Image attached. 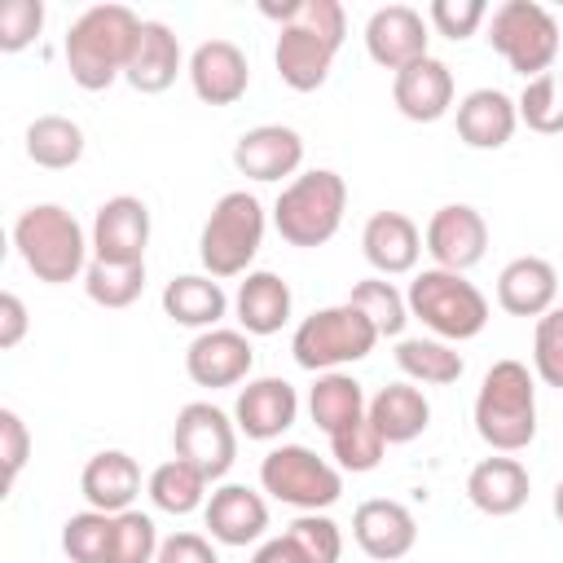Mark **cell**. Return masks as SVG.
Instances as JSON below:
<instances>
[{
	"mask_svg": "<svg viewBox=\"0 0 563 563\" xmlns=\"http://www.w3.org/2000/svg\"><path fill=\"white\" fill-rule=\"evenodd\" d=\"M260 13L282 22L273 44L277 79L290 92H317L330 79L334 53L343 48V35H347L343 4L339 0H286V4L264 0Z\"/></svg>",
	"mask_w": 563,
	"mask_h": 563,
	"instance_id": "obj_1",
	"label": "cell"
},
{
	"mask_svg": "<svg viewBox=\"0 0 563 563\" xmlns=\"http://www.w3.org/2000/svg\"><path fill=\"white\" fill-rule=\"evenodd\" d=\"M141 22L145 18H136L128 4H92V9H84L70 22L66 40H62V57H66L70 79L84 92L110 88L128 70V57H132Z\"/></svg>",
	"mask_w": 563,
	"mask_h": 563,
	"instance_id": "obj_2",
	"label": "cell"
},
{
	"mask_svg": "<svg viewBox=\"0 0 563 563\" xmlns=\"http://www.w3.org/2000/svg\"><path fill=\"white\" fill-rule=\"evenodd\" d=\"M475 431L493 453H519L537 440V374L523 361H493L475 391Z\"/></svg>",
	"mask_w": 563,
	"mask_h": 563,
	"instance_id": "obj_3",
	"label": "cell"
},
{
	"mask_svg": "<svg viewBox=\"0 0 563 563\" xmlns=\"http://www.w3.org/2000/svg\"><path fill=\"white\" fill-rule=\"evenodd\" d=\"M13 246L44 286H66L88 273V238L79 220L57 202H35L13 220Z\"/></svg>",
	"mask_w": 563,
	"mask_h": 563,
	"instance_id": "obj_4",
	"label": "cell"
},
{
	"mask_svg": "<svg viewBox=\"0 0 563 563\" xmlns=\"http://www.w3.org/2000/svg\"><path fill=\"white\" fill-rule=\"evenodd\" d=\"M264 229H268V216H264V202L246 189H229L211 216L202 220V233H198V260L207 268V277H246L260 246H264Z\"/></svg>",
	"mask_w": 563,
	"mask_h": 563,
	"instance_id": "obj_5",
	"label": "cell"
},
{
	"mask_svg": "<svg viewBox=\"0 0 563 563\" xmlns=\"http://www.w3.org/2000/svg\"><path fill=\"white\" fill-rule=\"evenodd\" d=\"M343 211H347V185L339 172L330 167H312V172H299L273 202V229L282 233V242L290 246H325L339 224H343Z\"/></svg>",
	"mask_w": 563,
	"mask_h": 563,
	"instance_id": "obj_6",
	"label": "cell"
},
{
	"mask_svg": "<svg viewBox=\"0 0 563 563\" xmlns=\"http://www.w3.org/2000/svg\"><path fill=\"white\" fill-rule=\"evenodd\" d=\"M409 317H418L435 339L444 343H466L488 325V299L475 282H466V273H449V268H422L413 273L409 290H405Z\"/></svg>",
	"mask_w": 563,
	"mask_h": 563,
	"instance_id": "obj_7",
	"label": "cell"
},
{
	"mask_svg": "<svg viewBox=\"0 0 563 563\" xmlns=\"http://www.w3.org/2000/svg\"><path fill=\"white\" fill-rule=\"evenodd\" d=\"M374 343H378V330L347 299L334 303V308H317L290 334L295 365L308 369V374H330V369L356 365V361H365L374 352Z\"/></svg>",
	"mask_w": 563,
	"mask_h": 563,
	"instance_id": "obj_8",
	"label": "cell"
},
{
	"mask_svg": "<svg viewBox=\"0 0 563 563\" xmlns=\"http://www.w3.org/2000/svg\"><path fill=\"white\" fill-rule=\"evenodd\" d=\"M260 488L273 501L312 515V510H330L343 497V471L317 457L308 444H277L260 462Z\"/></svg>",
	"mask_w": 563,
	"mask_h": 563,
	"instance_id": "obj_9",
	"label": "cell"
},
{
	"mask_svg": "<svg viewBox=\"0 0 563 563\" xmlns=\"http://www.w3.org/2000/svg\"><path fill=\"white\" fill-rule=\"evenodd\" d=\"M488 44L528 84V79H537V75H545L554 66V57H559V22L537 0H501L488 13Z\"/></svg>",
	"mask_w": 563,
	"mask_h": 563,
	"instance_id": "obj_10",
	"label": "cell"
},
{
	"mask_svg": "<svg viewBox=\"0 0 563 563\" xmlns=\"http://www.w3.org/2000/svg\"><path fill=\"white\" fill-rule=\"evenodd\" d=\"M172 457L198 466L211 484L224 479L238 457V422L211 400H189L172 422Z\"/></svg>",
	"mask_w": 563,
	"mask_h": 563,
	"instance_id": "obj_11",
	"label": "cell"
},
{
	"mask_svg": "<svg viewBox=\"0 0 563 563\" xmlns=\"http://www.w3.org/2000/svg\"><path fill=\"white\" fill-rule=\"evenodd\" d=\"M422 246L435 260V268L449 273H466L484 260L488 251V220L471 207V202H444L427 229H422Z\"/></svg>",
	"mask_w": 563,
	"mask_h": 563,
	"instance_id": "obj_12",
	"label": "cell"
},
{
	"mask_svg": "<svg viewBox=\"0 0 563 563\" xmlns=\"http://www.w3.org/2000/svg\"><path fill=\"white\" fill-rule=\"evenodd\" d=\"M92 260H110V264H145V246H150V207L132 194H114L97 207L92 216Z\"/></svg>",
	"mask_w": 563,
	"mask_h": 563,
	"instance_id": "obj_13",
	"label": "cell"
},
{
	"mask_svg": "<svg viewBox=\"0 0 563 563\" xmlns=\"http://www.w3.org/2000/svg\"><path fill=\"white\" fill-rule=\"evenodd\" d=\"M427 44H431V26L413 4H383L365 22V53L391 75L422 62Z\"/></svg>",
	"mask_w": 563,
	"mask_h": 563,
	"instance_id": "obj_14",
	"label": "cell"
},
{
	"mask_svg": "<svg viewBox=\"0 0 563 563\" xmlns=\"http://www.w3.org/2000/svg\"><path fill=\"white\" fill-rule=\"evenodd\" d=\"M255 365V347H251V334L246 330H229V325H216V330H202L194 334V343L185 347V374L198 383V387H238L246 383Z\"/></svg>",
	"mask_w": 563,
	"mask_h": 563,
	"instance_id": "obj_15",
	"label": "cell"
},
{
	"mask_svg": "<svg viewBox=\"0 0 563 563\" xmlns=\"http://www.w3.org/2000/svg\"><path fill=\"white\" fill-rule=\"evenodd\" d=\"M189 88L207 106H233L251 88V62L233 40H202L189 53Z\"/></svg>",
	"mask_w": 563,
	"mask_h": 563,
	"instance_id": "obj_16",
	"label": "cell"
},
{
	"mask_svg": "<svg viewBox=\"0 0 563 563\" xmlns=\"http://www.w3.org/2000/svg\"><path fill=\"white\" fill-rule=\"evenodd\" d=\"M295 418H299V391L277 374L246 378V387L233 400V422L246 440H277L295 427Z\"/></svg>",
	"mask_w": 563,
	"mask_h": 563,
	"instance_id": "obj_17",
	"label": "cell"
},
{
	"mask_svg": "<svg viewBox=\"0 0 563 563\" xmlns=\"http://www.w3.org/2000/svg\"><path fill=\"white\" fill-rule=\"evenodd\" d=\"M299 163H303V136L286 123H260V128L242 132L233 145V167L260 185H273L282 176L295 180Z\"/></svg>",
	"mask_w": 563,
	"mask_h": 563,
	"instance_id": "obj_18",
	"label": "cell"
},
{
	"mask_svg": "<svg viewBox=\"0 0 563 563\" xmlns=\"http://www.w3.org/2000/svg\"><path fill=\"white\" fill-rule=\"evenodd\" d=\"M202 519H207L211 541L233 545V550L255 545L268 532V501H264V493H255L246 484H220V488H211Z\"/></svg>",
	"mask_w": 563,
	"mask_h": 563,
	"instance_id": "obj_19",
	"label": "cell"
},
{
	"mask_svg": "<svg viewBox=\"0 0 563 563\" xmlns=\"http://www.w3.org/2000/svg\"><path fill=\"white\" fill-rule=\"evenodd\" d=\"M352 537H356V545H361L369 559L396 563V559H405V554L413 550V541H418V519H413L409 506H400V501H391V497H369V501H361L356 515H352Z\"/></svg>",
	"mask_w": 563,
	"mask_h": 563,
	"instance_id": "obj_20",
	"label": "cell"
},
{
	"mask_svg": "<svg viewBox=\"0 0 563 563\" xmlns=\"http://www.w3.org/2000/svg\"><path fill=\"white\" fill-rule=\"evenodd\" d=\"M528 493H532V475L519 457L510 453H493L484 462L471 466L466 475V497L479 515H493V519H506V515H519L528 506Z\"/></svg>",
	"mask_w": 563,
	"mask_h": 563,
	"instance_id": "obj_21",
	"label": "cell"
},
{
	"mask_svg": "<svg viewBox=\"0 0 563 563\" xmlns=\"http://www.w3.org/2000/svg\"><path fill=\"white\" fill-rule=\"evenodd\" d=\"M391 101L409 123H435L453 110V70L440 57H422L391 75Z\"/></svg>",
	"mask_w": 563,
	"mask_h": 563,
	"instance_id": "obj_22",
	"label": "cell"
},
{
	"mask_svg": "<svg viewBox=\"0 0 563 563\" xmlns=\"http://www.w3.org/2000/svg\"><path fill=\"white\" fill-rule=\"evenodd\" d=\"M361 251L378 277L413 273L422 255V229L405 211H374L361 229Z\"/></svg>",
	"mask_w": 563,
	"mask_h": 563,
	"instance_id": "obj_23",
	"label": "cell"
},
{
	"mask_svg": "<svg viewBox=\"0 0 563 563\" xmlns=\"http://www.w3.org/2000/svg\"><path fill=\"white\" fill-rule=\"evenodd\" d=\"M180 66H185V53H180L176 31L167 22H158V18H145L141 31H136V44H132L123 79L136 92H167L176 84Z\"/></svg>",
	"mask_w": 563,
	"mask_h": 563,
	"instance_id": "obj_24",
	"label": "cell"
},
{
	"mask_svg": "<svg viewBox=\"0 0 563 563\" xmlns=\"http://www.w3.org/2000/svg\"><path fill=\"white\" fill-rule=\"evenodd\" d=\"M79 493L92 510H106V515H123L132 510L136 493H141V466L132 453L123 449H101L84 462L79 471Z\"/></svg>",
	"mask_w": 563,
	"mask_h": 563,
	"instance_id": "obj_25",
	"label": "cell"
},
{
	"mask_svg": "<svg viewBox=\"0 0 563 563\" xmlns=\"http://www.w3.org/2000/svg\"><path fill=\"white\" fill-rule=\"evenodd\" d=\"M559 299V273L541 255H515L497 273V303L510 317H545Z\"/></svg>",
	"mask_w": 563,
	"mask_h": 563,
	"instance_id": "obj_26",
	"label": "cell"
},
{
	"mask_svg": "<svg viewBox=\"0 0 563 563\" xmlns=\"http://www.w3.org/2000/svg\"><path fill=\"white\" fill-rule=\"evenodd\" d=\"M290 308H295V295L286 286V277L268 273V268H255L238 282V295H233V312H238V325L255 339H268L277 334L286 321H290Z\"/></svg>",
	"mask_w": 563,
	"mask_h": 563,
	"instance_id": "obj_27",
	"label": "cell"
},
{
	"mask_svg": "<svg viewBox=\"0 0 563 563\" xmlns=\"http://www.w3.org/2000/svg\"><path fill=\"white\" fill-rule=\"evenodd\" d=\"M519 128L515 97L501 88H475L457 101V136L471 150H501Z\"/></svg>",
	"mask_w": 563,
	"mask_h": 563,
	"instance_id": "obj_28",
	"label": "cell"
},
{
	"mask_svg": "<svg viewBox=\"0 0 563 563\" xmlns=\"http://www.w3.org/2000/svg\"><path fill=\"white\" fill-rule=\"evenodd\" d=\"M365 418L378 427V435L387 440V444H409V440H418L427 427H431V400L422 396V387L418 383H387V387H378L374 396H369V409H365Z\"/></svg>",
	"mask_w": 563,
	"mask_h": 563,
	"instance_id": "obj_29",
	"label": "cell"
},
{
	"mask_svg": "<svg viewBox=\"0 0 563 563\" xmlns=\"http://www.w3.org/2000/svg\"><path fill=\"white\" fill-rule=\"evenodd\" d=\"M163 312L176 321V325H189V330H216L229 312V295L216 277L207 273H180L163 286Z\"/></svg>",
	"mask_w": 563,
	"mask_h": 563,
	"instance_id": "obj_30",
	"label": "cell"
},
{
	"mask_svg": "<svg viewBox=\"0 0 563 563\" xmlns=\"http://www.w3.org/2000/svg\"><path fill=\"white\" fill-rule=\"evenodd\" d=\"M365 409H369L365 387H361L352 374H343V369L317 374V383L308 387V413H312V422H317L325 435H334V431L361 422Z\"/></svg>",
	"mask_w": 563,
	"mask_h": 563,
	"instance_id": "obj_31",
	"label": "cell"
},
{
	"mask_svg": "<svg viewBox=\"0 0 563 563\" xmlns=\"http://www.w3.org/2000/svg\"><path fill=\"white\" fill-rule=\"evenodd\" d=\"M26 158L48 172H66L84 158V128L66 114H40L26 123Z\"/></svg>",
	"mask_w": 563,
	"mask_h": 563,
	"instance_id": "obj_32",
	"label": "cell"
},
{
	"mask_svg": "<svg viewBox=\"0 0 563 563\" xmlns=\"http://www.w3.org/2000/svg\"><path fill=\"white\" fill-rule=\"evenodd\" d=\"M396 365L409 383H422V387H449L466 369L462 352L453 343L435 339V334L431 339H400L396 343Z\"/></svg>",
	"mask_w": 563,
	"mask_h": 563,
	"instance_id": "obj_33",
	"label": "cell"
},
{
	"mask_svg": "<svg viewBox=\"0 0 563 563\" xmlns=\"http://www.w3.org/2000/svg\"><path fill=\"white\" fill-rule=\"evenodd\" d=\"M207 475L198 471V466H189V462H180V457H167L163 466H154L150 471V479H145V493H150V501L158 506V510H167V515H194V510H202L207 506Z\"/></svg>",
	"mask_w": 563,
	"mask_h": 563,
	"instance_id": "obj_34",
	"label": "cell"
},
{
	"mask_svg": "<svg viewBox=\"0 0 563 563\" xmlns=\"http://www.w3.org/2000/svg\"><path fill=\"white\" fill-rule=\"evenodd\" d=\"M347 303L356 308V312H365V321L378 330V339H400V330H405V321H409V303H405V295L387 282V277H365V282H356L352 286V295H347Z\"/></svg>",
	"mask_w": 563,
	"mask_h": 563,
	"instance_id": "obj_35",
	"label": "cell"
},
{
	"mask_svg": "<svg viewBox=\"0 0 563 563\" xmlns=\"http://www.w3.org/2000/svg\"><path fill=\"white\" fill-rule=\"evenodd\" d=\"M515 110H519V123H523L528 132L559 136V132H563V75L545 70V75L528 79L523 92L515 97Z\"/></svg>",
	"mask_w": 563,
	"mask_h": 563,
	"instance_id": "obj_36",
	"label": "cell"
},
{
	"mask_svg": "<svg viewBox=\"0 0 563 563\" xmlns=\"http://www.w3.org/2000/svg\"><path fill=\"white\" fill-rule=\"evenodd\" d=\"M84 290L92 303L101 308H128L141 299L145 290V264H110V260H92L84 273Z\"/></svg>",
	"mask_w": 563,
	"mask_h": 563,
	"instance_id": "obj_37",
	"label": "cell"
},
{
	"mask_svg": "<svg viewBox=\"0 0 563 563\" xmlns=\"http://www.w3.org/2000/svg\"><path fill=\"white\" fill-rule=\"evenodd\" d=\"M110 532H114V515L88 506L62 523V550L70 563H106L110 559Z\"/></svg>",
	"mask_w": 563,
	"mask_h": 563,
	"instance_id": "obj_38",
	"label": "cell"
},
{
	"mask_svg": "<svg viewBox=\"0 0 563 563\" xmlns=\"http://www.w3.org/2000/svg\"><path fill=\"white\" fill-rule=\"evenodd\" d=\"M383 453H387V440L378 435V427L369 418H361V422H352V427L330 435V457H334L339 471L365 475V471H374L383 462Z\"/></svg>",
	"mask_w": 563,
	"mask_h": 563,
	"instance_id": "obj_39",
	"label": "cell"
},
{
	"mask_svg": "<svg viewBox=\"0 0 563 563\" xmlns=\"http://www.w3.org/2000/svg\"><path fill=\"white\" fill-rule=\"evenodd\" d=\"M158 528L145 510H123L114 515V532H110V559L106 563H154L158 559Z\"/></svg>",
	"mask_w": 563,
	"mask_h": 563,
	"instance_id": "obj_40",
	"label": "cell"
},
{
	"mask_svg": "<svg viewBox=\"0 0 563 563\" xmlns=\"http://www.w3.org/2000/svg\"><path fill=\"white\" fill-rule=\"evenodd\" d=\"M286 537L299 545V554H303L308 563H339V559H343V528H339L325 510L295 515V523L286 528Z\"/></svg>",
	"mask_w": 563,
	"mask_h": 563,
	"instance_id": "obj_41",
	"label": "cell"
},
{
	"mask_svg": "<svg viewBox=\"0 0 563 563\" xmlns=\"http://www.w3.org/2000/svg\"><path fill=\"white\" fill-rule=\"evenodd\" d=\"M532 374L545 387L563 391V303H554L545 317H537V334H532Z\"/></svg>",
	"mask_w": 563,
	"mask_h": 563,
	"instance_id": "obj_42",
	"label": "cell"
},
{
	"mask_svg": "<svg viewBox=\"0 0 563 563\" xmlns=\"http://www.w3.org/2000/svg\"><path fill=\"white\" fill-rule=\"evenodd\" d=\"M44 31V0H4L0 4V53H22Z\"/></svg>",
	"mask_w": 563,
	"mask_h": 563,
	"instance_id": "obj_43",
	"label": "cell"
},
{
	"mask_svg": "<svg viewBox=\"0 0 563 563\" xmlns=\"http://www.w3.org/2000/svg\"><path fill=\"white\" fill-rule=\"evenodd\" d=\"M488 13L493 9L484 0H431L427 26H435L444 40H471L488 22Z\"/></svg>",
	"mask_w": 563,
	"mask_h": 563,
	"instance_id": "obj_44",
	"label": "cell"
},
{
	"mask_svg": "<svg viewBox=\"0 0 563 563\" xmlns=\"http://www.w3.org/2000/svg\"><path fill=\"white\" fill-rule=\"evenodd\" d=\"M31 457V431L18 409H0V462H4V493L18 484L22 466Z\"/></svg>",
	"mask_w": 563,
	"mask_h": 563,
	"instance_id": "obj_45",
	"label": "cell"
},
{
	"mask_svg": "<svg viewBox=\"0 0 563 563\" xmlns=\"http://www.w3.org/2000/svg\"><path fill=\"white\" fill-rule=\"evenodd\" d=\"M154 563H220V554L202 532H172L163 537Z\"/></svg>",
	"mask_w": 563,
	"mask_h": 563,
	"instance_id": "obj_46",
	"label": "cell"
},
{
	"mask_svg": "<svg viewBox=\"0 0 563 563\" xmlns=\"http://www.w3.org/2000/svg\"><path fill=\"white\" fill-rule=\"evenodd\" d=\"M26 303L13 295V290H4L0 295V347L9 352V347H18L22 339H26Z\"/></svg>",
	"mask_w": 563,
	"mask_h": 563,
	"instance_id": "obj_47",
	"label": "cell"
},
{
	"mask_svg": "<svg viewBox=\"0 0 563 563\" xmlns=\"http://www.w3.org/2000/svg\"><path fill=\"white\" fill-rule=\"evenodd\" d=\"M251 563H308V559H303V554H299V545L282 532V537H268V541L251 554Z\"/></svg>",
	"mask_w": 563,
	"mask_h": 563,
	"instance_id": "obj_48",
	"label": "cell"
},
{
	"mask_svg": "<svg viewBox=\"0 0 563 563\" xmlns=\"http://www.w3.org/2000/svg\"><path fill=\"white\" fill-rule=\"evenodd\" d=\"M550 506H554V519H559V523H563V479H559V484H554V501H550Z\"/></svg>",
	"mask_w": 563,
	"mask_h": 563,
	"instance_id": "obj_49",
	"label": "cell"
}]
</instances>
